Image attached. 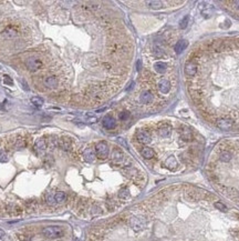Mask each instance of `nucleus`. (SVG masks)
<instances>
[{"label":"nucleus","mask_w":239,"mask_h":241,"mask_svg":"<svg viewBox=\"0 0 239 241\" xmlns=\"http://www.w3.org/2000/svg\"><path fill=\"white\" fill-rule=\"evenodd\" d=\"M184 77L199 117L219 130L239 132V37L197 43L186 57Z\"/></svg>","instance_id":"obj_1"},{"label":"nucleus","mask_w":239,"mask_h":241,"mask_svg":"<svg viewBox=\"0 0 239 241\" xmlns=\"http://www.w3.org/2000/svg\"><path fill=\"white\" fill-rule=\"evenodd\" d=\"M209 181L224 197L239 203V137L220 140L206 162Z\"/></svg>","instance_id":"obj_2"},{"label":"nucleus","mask_w":239,"mask_h":241,"mask_svg":"<svg viewBox=\"0 0 239 241\" xmlns=\"http://www.w3.org/2000/svg\"><path fill=\"white\" fill-rule=\"evenodd\" d=\"M42 234L48 239H57L63 236V229L59 226H50L42 230Z\"/></svg>","instance_id":"obj_3"},{"label":"nucleus","mask_w":239,"mask_h":241,"mask_svg":"<svg viewBox=\"0 0 239 241\" xmlns=\"http://www.w3.org/2000/svg\"><path fill=\"white\" fill-rule=\"evenodd\" d=\"M220 4L226 11L231 13L232 17L239 20V1H222Z\"/></svg>","instance_id":"obj_4"},{"label":"nucleus","mask_w":239,"mask_h":241,"mask_svg":"<svg viewBox=\"0 0 239 241\" xmlns=\"http://www.w3.org/2000/svg\"><path fill=\"white\" fill-rule=\"evenodd\" d=\"M95 150H97V156L101 160H105L108 159V157L110 155V147L108 142L105 141H99L95 144Z\"/></svg>","instance_id":"obj_5"},{"label":"nucleus","mask_w":239,"mask_h":241,"mask_svg":"<svg viewBox=\"0 0 239 241\" xmlns=\"http://www.w3.org/2000/svg\"><path fill=\"white\" fill-rule=\"evenodd\" d=\"M82 158H83V160L85 161V162H88V163L94 162L95 158H97L95 147H91V146H90V147H86V148L83 150V152H82Z\"/></svg>","instance_id":"obj_6"},{"label":"nucleus","mask_w":239,"mask_h":241,"mask_svg":"<svg viewBox=\"0 0 239 241\" xmlns=\"http://www.w3.org/2000/svg\"><path fill=\"white\" fill-rule=\"evenodd\" d=\"M25 64H27V67H28L30 71L36 72L42 67V61L38 58H36V57H30V58L27 59Z\"/></svg>","instance_id":"obj_7"},{"label":"nucleus","mask_w":239,"mask_h":241,"mask_svg":"<svg viewBox=\"0 0 239 241\" xmlns=\"http://www.w3.org/2000/svg\"><path fill=\"white\" fill-rule=\"evenodd\" d=\"M103 127L108 130H111V129H114L116 127V119L114 118L112 114H106L104 118H103Z\"/></svg>","instance_id":"obj_8"},{"label":"nucleus","mask_w":239,"mask_h":241,"mask_svg":"<svg viewBox=\"0 0 239 241\" xmlns=\"http://www.w3.org/2000/svg\"><path fill=\"white\" fill-rule=\"evenodd\" d=\"M46 142L44 139H42V138H39V139L36 140V142H34V151L38 153L39 156H41L42 153L46 151Z\"/></svg>","instance_id":"obj_9"},{"label":"nucleus","mask_w":239,"mask_h":241,"mask_svg":"<svg viewBox=\"0 0 239 241\" xmlns=\"http://www.w3.org/2000/svg\"><path fill=\"white\" fill-rule=\"evenodd\" d=\"M43 82H44V86L49 89H55L59 86V80L55 76H48Z\"/></svg>","instance_id":"obj_10"},{"label":"nucleus","mask_w":239,"mask_h":241,"mask_svg":"<svg viewBox=\"0 0 239 241\" xmlns=\"http://www.w3.org/2000/svg\"><path fill=\"white\" fill-rule=\"evenodd\" d=\"M187 46H188V42L184 40V39H180L178 40L176 43H175V47H174V50L176 53H182L184 50L187 49Z\"/></svg>","instance_id":"obj_11"},{"label":"nucleus","mask_w":239,"mask_h":241,"mask_svg":"<svg viewBox=\"0 0 239 241\" xmlns=\"http://www.w3.org/2000/svg\"><path fill=\"white\" fill-rule=\"evenodd\" d=\"M2 36H4L6 39H13L18 36V32H17V30L13 29L12 27H8V28H6V29L4 30Z\"/></svg>","instance_id":"obj_12"},{"label":"nucleus","mask_w":239,"mask_h":241,"mask_svg":"<svg viewBox=\"0 0 239 241\" xmlns=\"http://www.w3.org/2000/svg\"><path fill=\"white\" fill-rule=\"evenodd\" d=\"M54 200L57 203H63L67 200V195L63 191H58L54 193Z\"/></svg>","instance_id":"obj_13"},{"label":"nucleus","mask_w":239,"mask_h":241,"mask_svg":"<svg viewBox=\"0 0 239 241\" xmlns=\"http://www.w3.org/2000/svg\"><path fill=\"white\" fill-rule=\"evenodd\" d=\"M130 117H131V112H130V111H127V110L121 111V112L118 114V119H120V120H122V121H125V120H127Z\"/></svg>","instance_id":"obj_14"},{"label":"nucleus","mask_w":239,"mask_h":241,"mask_svg":"<svg viewBox=\"0 0 239 241\" xmlns=\"http://www.w3.org/2000/svg\"><path fill=\"white\" fill-rule=\"evenodd\" d=\"M147 4H148L152 9H161L163 7V2H162V1H148Z\"/></svg>","instance_id":"obj_15"},{"label":"nucleus","mask_w":239,"mask_h":241,"mask_svg":"<svg viewBox=\"0 0 239 241\" xmlns=\"http://www.w3.org/2000/svg\"><path fill=\"white\" fill-rule=\"evenodd\" d=\"M31 102L33 103V106L36 107H41L43 105V99L40 97H32L31 98Z\"/></svg>","instance_id":"obj_16"},{"label":"nucleus","mask_w":239,"mask_h":241,"mask_svg":"<svg viewBox=\"0 0 239 241\" xmlns=\"http://www.w3.org/2000/svg\"><path fill=\"white\" fill-rule=\"evenodd\" d=\"M46 203L48 204H54V203H57L54 200V195H52V193L46 195Z\"/></svg>","instance_id":"obj_17"},{"label":"nucleus","mask_w":239,"mask_h":241,"mask_svg":"<svg viewBox=\"0 0 239 241\" xmlns=\"http://www.w3.org/2000/svg\"><path fill=\"white\" fill-rule=\"evenodd\" d=\"M187 22H188V17H187V16H185V17L180 20L179 27L182 28V29H185V28L187 27Z\"/></svg>","instance_id":"obj_18"},{"label":"nucleus","mask_w":239,"mask_h":241,"mask_svg":"<svg viewBox=\"0 0 239 241\" xmlns=\"http://www.w3.org/2000/svg\"><path fill=\"white\" fill-rule=\"evenodd\" d=\"M8 161V156L4 150H0V162H7Z\"/></svg>","instance_id":"obj_19"},{"label":"nucleus","mask_w":239,"mask_h":241,"mask_svg":"<svg viewBox=\"0 0 239 241\" xmlns=\"http://www.w3.org/2000/svg\"><path fill=\"white\" fill-rule=\"evenodd\" d=\"M18 238H19L21 241H30L31 240V236H28V234H18Z\"/></svg>","instance_id":"obj_20"},{"label":"nucleus","mask_w":239,"mask_h":241,"mask_svg":"<svg viewBox=\"0 0 239 241\" xmlns=\"http://www.w3.org/2000/svg\"><path fill=\"white\" fill-rule=\"evenodd\" d=\"M4 82L6 84V85H9V86H12V84H13V81L11 80V78L9 76H4Z\"/></svg>","instance_id":"obj_21"},{"label":"nucleus","mask_w":239,"mask_h":241,"mask_svg":"<svg viewBox=\"0 0 239 241\" xmlns=\"http://www.w3.org/2000/svg\"><path fill=\"white\" fill-rule=\"evenodd\" d=\"M2 237H4V230L2 229H0V239Z\"/></svg>","instance_id":"obj_22"},{"label":"nucleus","mask_w":239,"mask_h":241,"mask_svg":"<svg viewBox=\"0 0 239 241\" xmlns=\"http://www.w3.org/2000/svg\"><path fill=\"white\" fill-rule=\"evenodd\" d=\"M74 241H79V240H78V239H76H76H74Z\"/></svg>","instance_id":"obj_23"}]
</instances>
